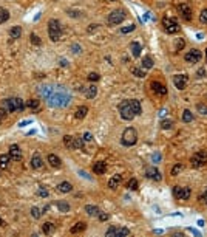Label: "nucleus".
<instances>
[{"instance_id": "dca6fc26", "label": "nucleus", "mask_w": 207, "mask_h": 237, "mask_svg": "<svg viewBox=\"0 0 207 237\" xmlns=\"http://www.w3.org/2000/svg\"><path fill=\"white\" fill-rule=\"evenodd\" d=\"M145 175L148 177V178H153V180H156V181H159L162 177H161V172L156 169V167H148L147 170H145Z\"/></svg>"}, {"instance_id": "a211bd4d", "label": "nucleus", "mask_w": 207, "mask_h": 237, "mask_svg": "<svg viewBox=\"0 0 207 237\" xmlns=\"http://www.w3.org/2000/svg\"><path fill=\"white\" fill-rule=\"evenodd\" d=\"M105 170H107V164H105L104 161H96V163L93 164V172H94V174L102 175V174H105Z\"/></svg>"}, {"instance_id": "cd10ccee", "label": "nucleus", "mask_w": 207, "mask_h": 237, "mask_svg": "<svg viewBox=\"0 0 207 237\" xmlns=\"http://www.w3.org/2000/svg\"><path fill=\"white\" fill-rule=\"evenodd\" d=\"M87 113H88V107L87 106H81V107H78V110H76V118L78 119H83L87 116Z\"/></svg>"}, {"instance_id": "6e6552de", "label": "nucleus", "mask_w": 207, "mask_h": 237, "mask_svg": "<svg viewBox=\"0 0 207 237\" xmlns=\"http://www.w3.org/2000/svg\"><path fill=\"white\" fill-rule=\"evenodd\" d=\"M173 194H175V197L178 198V200H187V198H190L192 191H190V188H184V186H175Z\"/></svg>"}, {"instance_id": "4d7b16f0", "label": "nucleus", "mask_w": 207, "mask_h": 237, "mask_svg": "<svg viewBox=\"0 0 207 237\" xmlns=\"http://www.w3.org/2000/svg\"><path fill=\"white\" fill-rule=\"evenodd\" d=\"M71 50H73V53H81V51H82V47H81V45H73Z\"/></svg>"}, {"instance_id": "79ce46f5", "label": "nucleus", "mask_w": 207, "mask_h": 237, "mask_svg": "<svg viewBox=\"0 0 207 237\" xmlns=\"http://www.w3.org/2000/svg\"><path fill=\"white\" fill-rule=\"evenodd\" d=\"M182 169H184V166H182L181 163H179V164H175V166H173V169H172V175H178Z\"/></svg>"}, {"instance_id": "680f3d73", "label": "nucleus", "mask_w": 207, "mask_h": 237, "mask_svg": "<svg viewBox=\"0 0 207 237\" xmlns=\"http://www.w3.org/2000/svg\"><path fill=\"white\" fill-rule=\"evenodd\" d=\"M159 160H161V155H159V154H155V155H153V161H159Z\"/></svg>"}, {"instance_id": "473e14b6", "label": "nucleus", "mask_w": 207, "mask_h": 237, "mask_svg": "<svg viewBox=\"0 0 207 237\" xmlns=\"http://www.w3.org/2000/svg\"><path fill=\"white\" fill-rule=\"evenodd\" d=\"M26 107L31 109V110H37V109L40 107V101H39V99H30V101L26 102Z\"/></svg>"}, {"instance_id": "f257e3e1", "label": "nucleus", "mask_w": 207, "mask_h": 237, "mask_svg": "<svg viewBox=\"0 0 207 237\" xmlns=\"http://www.w3.org/2000/svg\"><path fill=\"white\" fill-rule=\"evenodd\" d=\"M39 93H40L42 98L48 102L49 107L64 109V107H68L70 102H71V93L64 85L46 84V85H42L39 88Z\"/></svg>"}, {"instance_id": "ea45409f", "label": "nucleus", "mask_w": 207, "mask_h": 237, "mask_svg": "<svg viewBox=\"0 0 207 237\" xmlns=\"http://www.w3.org/2000/svg\"><path fill=\"white\" fill-rule=\"evenodd\" d=\"M30 39H31V43L33 45H42V40L40 37L36 34V33H31V36H30Z\"/></svg>"}, {"instance_id": "7ed1b4c3", "label": "nucleus", "mask_w": 207, "mask_h": 237, "mask_svg": "<svg viewBox=\"0 0 207 237\" xmlns=\"http://www.w3.org/2000/svg\"><path fill=\"white\" fill-rule=\"evenodd\" d=\"M121 143H122L124 146H127V147L134 146V144L138 143V132H136V129H133V127H127L124 132H122Z\"/></svg>"}, {"instance_id": "8fccbe9b", "label": "nucleus", "mask_w": 207, "mask_h": 237, "mask_svg": "<svg viewBox=\"0 0 207 237\" xmlns=\"http://www.w3.org/2000/svg\"><path fill=\"white\" fill-rule=\"evenodd\" d=\"M37 195H39V197H48V191H46L43 186H40V188L37 189Z\"/></svg>"}, {"instance_id": "20e7f679", "label": "nucleus", "mask_w": 207, "mask_h": 237, "mask_svg": "<svg viewBox=\"0 0 207 237\" xmlns=\"http://www.w3.org/2000/svg\"><path fill=\"white\" fill-rule=\"evenodd\" d=\"M118 110H119V115H121V118L124 119V121H131V119L136 116L134 112H133V109H131L130 101H122V102L118 106Z\"/></svg>"}, {"instance_id": "f3484780", "label": "nucleus", "mask_w": 207, "mask_h": 237, "mask_svg": "<svg viewBox=\"0 0 207 237\" xmlns=\"http://www.w3.org/2000/svg\"><path fill=\"white\" fill-rule=\"evenodd\" d=\"M31 166H33V169H42L43 167V160H42L40 154H34L33 158H31Z\"/></svg>"}, {"instance_id": "f03ea898", "label": "nucleus", "mask_w": 207, "mask_h": 237, "mask_svg": "<svg viewBox=\"0 0 207 237\" xmlns=\"http://www.w3.org/2000/svg\"><path fill=\"white\" fill-rule=\"evenodd\" d=\"M48 36L53 42H57L62 37V25L57 19H51L48 22Z\"/></svg>"}, {"instance_id": "5fc2aeb1", "label": "nucleus", "mask_w": 207, "mask_h": 237, "mask_svg": "<svg viewBox=\"0 0 207 237\" xmlns=\"http://www.w3.org/2000/svg\"><path fill=\"white\" fill-rule=\"evenodd\" d=\"M82 138H83V141H91V140H93V135H91L90 132H85Z\"/></svg>"}, {"instance_id": "9d476101", "label": "nucleus", "mask_w": 207, "mask_h": 237, "mask_svg": "<svg viewBox=\"0 0 207 237\" xmlns=\"http://www.w3.org/2000/svg\"><path fill=\"white\" fill-rule=\"evenodd\" d=\"M173 84L178 90H184L189 84V76L187 75H176V76H173Z\"/></svg>"}, {"instance_id": "39448f33", "label": "nucleus", "mask_w": 207, "mask_h": 237, "mask_svg": "<svg viewBox=\"0 0 207 237\" xmlns=\"http://www.w3.org/2000/svg\"><path fill=\"white\" fill-rule=\"evenodd\" d=\"M127 17L124 9H115L108 14V23L110 25H119L121 22H124V19Z\"/></svg>"}, {"instance_id": "2eb2a0df", "label": "nucleus", "mask_w": 207, "mask_h": 237, "mask_svg": "<svg viewBox=\"0 0 207 237\" xmlns=\"http://www.w3.org/2000/svg\"><path fill=\"white\" fill-rule=\"evenodd\" d=\"M46 160H48V163H49V166H51V167H54V169H59V167H62V160L57 157V155H54V154H49Z\"/></svg>"}, {"instance_id": "5701e85b", "label": "nucleus", "mask_w": 207, "mask_h": 237, "mask_svg": "<svg viewBox=\"0 0 207 237\" xmlns=\"http://www.w3.org/2000/svg\"><path fill=\"white\" fill-rule=\"evenodd\" d=\"M85 212H87L90 217H97L101 211H99V208L94 206V205H87V206H85Z\"/></svg>"}, {"instance_id": "4468645a", "label": "nucleus", "mask_w": 207, "mask_h": 237, "mask_svg": "<svg viewBox=\"0 0 207 237\" xmlns=\"http://www.w3.org/2000/svg\"><path fill=\"white\" fill-rule=\"evenodd\" d=\"M150 87H152V90H153L155 93H158V95H161V96H166L167 95V87L162 85L161 82H158V81H153V82L150 84Z\"/></svg>"}, {"instance_id": "a19ab883", "label": "nucleus", "mask_w": 207, "mask_h": 237, "mask_svg": "<svg viewBox=\"0 0 207 237\" xmlns=\"http://www.w3.org/2000/svg\"><path fill=\"white\" fill-rule=\"evenodd\" d=\"M134 28H136V27H134V23H130V25H127V27H122V28H121V33H122V34L131 33Z\"/></svg>"}, {"instance_id": "bb28decb", "label": "nucleus", "mask_w": 207, "mask_h": 237, "mask_svg": "<svg viewBox=\"0 0 207 237\" xmlns=\"http://www.w3.org/2000/svg\"><path fill=\"white\" fill-rule=\"evenodd\" d=\"M141 67H142L144 70L152 68V67H153V57H152V56H145V57L142 59V62H141Z\"/></svg>"}, {"instance_id": "49530a36", "label": "nucleus", "mask_w": 207, "mask_h": 237, "mask_svg": "<svg viewBox=\"0 0 207 237\" xmlns=\"http://www.w3.org/2000/svg\"><path fill=\"white\" fill-rule=\"evenodd\" d=\"M173 126V121H170V119H164V121H161V127L162 129H170Z\"/></svg>"}, {"instance_id": "6e6d98bb", "label": "nucleus", "mask_w": 207, "mask_h": 237, "mask_svg": "<svg viewBox=\"0 0 207 237\" xmlns=\"http://www.w3.org/2000/svg\"><path fill=\"white\" fill-rule=\"evenodd\" d=\"M33 122V119H25V121H20L19 122V127H25V126H28V124H31Z\"/></svg>"}, {"instance_id": "e433bc0d", "label": "nucleus", "mask_w": 207, "mask_h": 237, "mask_svg": "<svg viewBox=\"0 0 207 237\" xmlns=\"http://www.w3.org/2000/svg\"><path fill=\"white\" fill-rule=\"evenodd\" d=\"M57 208L60 212H68L70 211V205L67 201H57Z\"/></svg>"}, {"instance_id": "0e129e2a", "label": "nucleus", "mask_w": 207, "mask_h": 237, "mask_svg": "<svg viewBox=\"0 0 207 237\" xmlns=\"http://www.w3.org/2000/svg\"><path fill=\"white\" fill-rule=\"evenodd\" d=\"M206 62H207V48H206Z\"/></svg>"}, {"instance_id": "2f4dec72", "label": "nucleus", "mask_w": 207, "mask_h": 237, "mask_svg": "<svg viewBox=\"0 0 207 237\" xmlns=\"http://www.w3.org/2000/svg\"><path fill=\"white\" fill-rule=\"evenodd\" d=\"M9 160H11L9 154H8V155L2 154V155H0V167H2V169H6V167L9 166Z\"/></svg>"}, {"instance_id": "052dcab7", "label": "nucleus", "mask_w": 207, "mask_h": 237, "mask_svg": "<svg viewBox=\"0 0 207 237\" xmlns=\"http://www.w3.org/2000/svg\"><path fill=\"white\" fill-rule=\"evenodd\" d=\"M97 28V25H90V28H88V33H91V31H94Z\"/></svg>"}, {"instance_id": "58836bf2", "label": "nucleus", "mask_w": 207, "mask_h": 237, "mask_svg": "<svg viewBox=\"0 0 207 237\" xmlns=\"http://www.w3.org/2000/svg\"><path fill=\"white\" fill-rule=\"evenodd\" d=\"M127 188L131 189V191H136V189H138V180H136V178H130V180L127 181Z\"/></svg>"}, {"instance_id": "4c0bfd02", "label": "nucleus", "mask_w": 207, "mask_h": 237, "mask_svg": "<svg viewBox=\"0 0 207 237\" xmlns=\"http://www.w3.org/2000/svg\"><path fill=\"white\" fill-rule=\"evenodd\" d=\"M3 109L6 110V113H11V112H14L11 99H5V101H3Z\"/></svg>"}, {"instance_id": "b1692460", "label": "nucleus", "mask_w": 207, "mask_h": 237, "mask_svg": "<svg viewBox=\"0 0 207 237\" xmlns=\"http://www.w3.org/2000/svg\"><path fill=\"white\" fill-rule=\"evenodd\" d=\"M96 95H97V87H96V85H90V87L85 88V96H87L88 99H94Z\"/></svg>"}, {"instance_id": "864d4df0", "label": "nucleus", "mask_w": 207, "mask_h": 237, "mask_svg": "<svg viewBox=\"0 0 207 237\" xmlns=\"http://www.w3.org/2000/svg\"><path fill=\"white\" fill-rule=\"evenodd\" d=\"M198 200H200L201 203H206V205H207V191H204L203 194H200V197H198Z\"/></svg>"}, {"instance_id": "aec40b11", "label": "nucleus", "mask_w": 207, "mask_h": 237, "mask_svg": "<svg viewBox=\"0 0 207 237\" xmlns=\"http://www.w3.org/2000/svg\"><path fill=\"white\" fill-rule=\"evenodd\" d=\"M11 102H12L14 112H22V110L25 109V102H23L20 98H11Z\"/></svg>"}, {"instance_id": "9b49d317", "label": "nucleus", "mask_w": 207, "mask_h": 237, "mask_svg": "<svg viewBox=\"0 0 207 237\" xmlns=\"http://www.w3.org/2000/svg\"><path fill=\"white\" fill-rule=\"evenodd\" d=\"M130 234V230L127 228H116V226H110L108 231L105 233L107 237H111V236H128Z\"/></svg>"}, {"instance_id": "37998d69", "label": "nucleus", "mask_w": 207, "mask_h": 237, "mask_svg": "<svg viewBox=\"0 0 207 237\" xmlns=\"http://www.w3.org/2000/svg\"><path fill=\"white\" fill-rule=\"evenodd\" d=\"M31 215H33L34 219H40V215H42L40 209H39V208H36V206H33V208H31Z\"/></svg>"}, {"instance_id": "1a4fd4ad", "label": "nucleus", "mask_w": 207, "mask_h": 237, "mask_svg": "<svg viewBox=\"0 0 207 237\" xmlns=\"http://www.w3.org/2000/svg\"><path fill=\"white\" fill-rule=\"evenodd\" d=\"M184 59H186V62H189V64H196V62H200V59H201V51L196 50V48H193V50H190L189 53H186Z\"/></svg>"}, {"instance_id": "ddd939ff", "label": "nucleus", "mask_w": 207, "mask_h": 237, "mask_svg": "<svg viewBox=\"0 0 207 237\" xmlns=\"http://www.w3.org/2000/svg\"><path fill=\"white\" fill-rule=\"evenodd\" d=\"M9 157L14 161H20L22 160V151H20V147L17 144H11L9 146Z\"/></svg>"}, {"instance_id": "a878e982", "label": "nucleus", "mask_w": 207, "mask_h": 237, "mask_svg": "<svg viewBox=\"0 0 207 237\" xmlns=\"http://www.w3.org/2000/svg\"><path fill=\"white\" fill-rule=\"evenodd\" d=\"M85 228H87V225H85L83 222H78V223H76V225H74V226H73V228L70 230V233H71V234L83 233V231H85Z\"/></svg>"}, {"instance_id": "09e8293b", "label": "nucleus", "mask_w": 207, "mask_h": 237, "mask_svg": "<svg viewBox=\"0 0 207 237\" xmlns=\"http://www.w3.org/2000/svg\"><path fill=\"white\" fill-rule=\"evenodd\" d=\"M196 109H198V112H200V113L207 115V106L206 104H198V106H196Z\"/></svg>"}, {"instance_id": "c756f323", "label": "nucleus", "mask_w": 207, "mask_h": 237, "mask_svg": "<svg viewBox=\"0 0 207 237\" xmlns=\"http://www.w3.org/2000/svg\"><path fill=\"white\" fill-rule=\"evenodd\" d=\"M9 36H11V39H19L22 36V28L20 27H12L11 31H9Z\"/></svg>"}, {"instance_id": "393cba45", "label": "nucleus", "mask_w": 207, "mask_h": 237, "mask_svg": "<svg viewBox=\"0 0 207 237\" xmlns=\"http://www.w3.org/2000/svg\"><path fill=\"white\" fill-rule=\"evenodd\" d=\"M130 104H131V109H133L134 115H141L142 113V107H141V102L138 99H130Z\"/></svg>"}, {"instance_id": "6ab92c4d", "label": "nucleus", "mask_w": 207, "mask_h": 237, "mask_svg": "<svg viewBox=\"0 0 207 237\" xmlns=\"http://www.w3.org/2000/svg\"><path fill=\"white\" fill-rule=\"evenodd\" d=\"M121 181H122V175L116 174V175H113V177L108 180V188H110V189H116V188L121 185Z\"/></svg>"}, {"instance_id": "bf43d9fd", "label": "nucleus", "mask_w": 207, "mask_h": 237, "mask_svg": "<svg viewBox=\"0 0 207 237\" xmlns=\"http://www.w3.org/2000/svg\"><path fill=\"white\" fill-rule=\"evenodd\" d=\"M196 75H198V78H203V76H206V70H204V68H200V70L196 72Z\"/></svg>"}, {"instance_id": "e2e57ef3", "label": "nucleus", "mask_w": 207, "mask_h": 237, "mask_svg": "<svg viewBox=\"0 0 207 237\" xmlns=\"http://www.w3.org/2000/svg\"><path fill=\"white\" fill-rule=\"evenodd\" d=\"M0 226H5V222H3L2 219H0Z\"/></svg>"}, {"instance_id": "f8f14e48", "label": "nucleus", "mask_w": 207, "mask_h": 237, "mask_svg": "<svg viewBox=\"0 0 207 237\" xmlns=\"http://www.w3.org/2000/svg\"><path fill=\"white\" fill-rule=\"evenodd\" d=\"M178 11L181 12V16L186 19V20H192V8L189 3H181L178 5Z\"/></svg>"}, {"instance_id": "412c9836", "label": "nucleus", "mask_w": 207, "mask_h": 237, "mask_svg": "<svg viewBox=\"0 0 207 237\" xmlns=\"http://www.w3.org/2000/svg\"><path fill=\"white\" fill-rule=\"evenodd\" d=\"M57 191L62 192V194H67V192H71L73 191V185L70 181H62L57 185Z\"/></svg>"}, {"instance_id": "0eeeda50", "label": "nucleus", "mask_w": 207, "mask_h": 237, "mask_svg": "<svg viewBox=\"0 0 207 237\" xmlns=\"http://www.w3.org/2000/svg\"><path fill=\"white\" fill-rule=\"evenodd\" d=\"M190 163H192L193 167H201V166L207 164V152L206 151H200V152L193 154L190 158Z\"/></svg>"}, {"instance_id": "7c9ffc66", "label": "nucleus", "mask_w": 207, "mask_h": 237, "mask_svg": "<svg viewBox=\"0 0 207 237\" xmlns=\"http://www.w3.org/2000/svg\"><path fill=\"white\" fill-rule=\"evenodd\" d=\"M64 144H65L68 149H74V136L65 135V136H64Z\"/></svg>"}, {"instance_id": "4be33fe9", "label": "nucleus", "mask_w": 207, "mask_h": 237, "mask_svg": "<svg viewBox=\"0 0 207 237\" xmlns=\"http://www.w3.org/2000/svg\"><path fill=\"white\" fill-rule=\"evenodd\" d=\"M130 48H131V54L133 57H139L141 56V51H142V47L139 42H131L130 43Z\"/></svg>"}, {"instance_id": "c85d7f7f", "label": "nucleus", "mask_w": 207, "mask_h": 237, "mask_svg": "<svg viewBox=\"0 0 207 237\" xmlns=\"http://www.w3.org/2000/svg\"><path fill=\"white\" fill-rule=\"evenodd\" d=\"M131 75L136 76V78H145V76H147V75H145V70L141 68V67H133V68H131Z\"/></svg>"}, {"instance_id": "de8ad7c7", "label": "nucleus", "mask_w": 207, "mask_h": 237, "mask_svg": "<svg viewBox=\"0 0 207 237\" xmlns=\"http://www.w3.org/2000/svg\"><path fill=\"white\" fill-rule=\"evenodd\" d=\"M200 22L201 23H207V9H203L200 14Z\"/></svg>"}, {"instance_id": "c03bdc74", "label": "nucleus", "mask_w": 207, "mask_h": 237, "mask_svg": "<svg viewBox=\"0 0 207 237\" xmlns=\"http://www.w3.org/2000/svg\"><path fill=\"white\" fill-rule=\"evenodd\" d=\"M175 47H176V51H181V50L186 47V42H184V39H178V40H176V43H175Z\"/></svg>"}, {"instance_id": "72a5a7b5", "label": "nucleus", "mask_w": 207, "mask_h": 237, "mask_svg": "<svg viewBox=\"0 0 207 237\" xmlns=\"http://www.w3.org/2000/svg\"><path fill=\"white\" fill-rule=\"evenodd\" d=\"M8 20H9V12H8V9L0 8V25L5 23V22H8Z\"/></svg>"}, {"instance_id": "603ef678", "label": "nucleus", "mask_w": 207, "mask_h": 237, "mask_svg": "<svg viewBox=\"0 0 207 237\" xmlns=\"http://www.w3.org/2000/svg\"><path fill=\"white\" fill-rule=\"evenodd\" d=\"M99 79H101L99 73H94V72H93V73L88 75V81H99Z\"/></svg>"}, {"instance_id": "c9c22d12", "label": "nucleus", "mask_w": 207, "mask_h": 237, "mask_svg": "<svg viewBox=\"0 0 207 237\" xmlns=\"http://www.w3.org/2000/svg\"><path fill=\"white\" fill-rule=\"evenodd\" d=\"M193 118H195V116H193V113H192L190 110H184V112H182V121H184V122H192Z\"/></svg>"}, {"instance_id": "3c124183", "label": "nucleus", "mask_w": 207, "mask_h": 237, "mask_svg": "<svg viewBox=\"0 0 207 237\" xmlns=\"http://www.w3.org/2000/svg\"><path fill=\"white\" fill-rule=\"evenodd\" d=\"M97 219H99L101 222H107V220L110 219V215H108V214H105V212H99V215H97Z\"/></svg>"}, {"instance_id": "13d9d810", "label": "nucleus", "mask_w": 207, "mask_h": 237, "mask_svg": "<svg viewBox=\"0 0 207 237\" xmlns=\"http://www.w3.org/2000/svg\"><path fill=\"white\" fill-rule=\"evenodd\" d=\"M5 118H6V110H5V109H0V122Z\"/></svg>"}, {"instance_id": "423d86ee", "label": "nucleus", "mask_w": 207, "mask_h": 237, "mask_svg": "<svg viewBox=\"0 0 207 237\" xmlns=\"http://www.w3.org/2000/svg\"><path fill=\"white\" fill-rule=\"evenodd\" d=\"M162 27H164V31L167 34H175L179 31V25L175 19H170V17H164L162 19Z\"/></svg>"}, {"instance_id": "a18cd8bd", "label": "nucleus", "mask_w": 207, "mask_h": 237, "mask_svg": "<svg viewBox=\"0 0 207 237\" xmlns=\"http://www.w3.org/2000/svg\"><path fill=\"white\" fill-rule=\"evenodd\" d=\"M83 147V138H74V149H82Z\"/></svg>"}, {"instance_id": "f704fd0d", "label": "nucleus", "mask_w": 207, "mask_h": 237, "mask_svg": "<svg viewBox=\"0 0 207 237\" xmlns=\"http://www.w3.org/2000/svg\"><path fill=\"white\" fill-rule=\"evenodd\" d=\"M53 230H54V225H53L51 222H45V223L42 225V233H43V234H49Z\"/></svg>"}]
</instances>
